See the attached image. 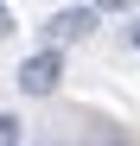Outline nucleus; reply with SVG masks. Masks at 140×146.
I'll list each match as a JSON object with an SVG mask.
<instances>
[{"label": "nucleus", "instance_id": "obj_4", "mask_svg": "<svg viewBox=\"0 0 140 146\" xmlns=\"http://www.w3.org/2000/svg\"><path fill=\"white\" fill-rule=\"evenodd\" d=\"M13 32H19V26H13V13L0 7V38H13Z\"/></svg>", "mask_w": 140, "mask_h": 146}, {"label": "nucleus", "instance_id": "obj_6", "mask_svg": "<svg viewBox=\"0 0 140 146\" xmlns=\"http://www.w3.org/2000/svg\"><path fill=\"white\" fill-rule=\"evenodd\" d=\"M127 38H134V51H140V19H134V26H127Z\"/></svg>", "mask_w": 140, "mask_h": 146}, {"label": "nucleus", "instance_id": "obj_3", "mask_svg": "<svg viewBox=\"0 0 140 146\" xmlns=\"http://www.w3.org/2000/svg\"><path fill=\"white\" fill-rule=\"evenodd\" d=\"M0 146H26L19 140V114H0Z\"/></svg>", "mask_w": 140, "mask_h": 146}, {"label": "nucleus", "instance_id": "obj_2", "mask_svg": "<svg viewBox=\"0 0 140 146\" xmlns=\"http://www.w3.org/2000/svg\"><path fill=\"white\" fill-rule=\"evenodd\" d=\"M96 13H102V7H64V13H51L45 38H51V44H77V38L96 32Z\"/></svg>", "mask_w": 140, "mask_h": 146}, {"label": "nucleus", "instance_id": "obj_5", "mask_svg": "<svg viewBox=\"0 0 140 146\" xmlns=\"http://www.w3.org/2000/svg\"><path fill=\"white\" fill-rule=\"evenodd\" d=\"M96 7H102V13H121V7H134V0H96Z\"/></svg>", "mask_w": 140, "mask_h": 146}, {"label": "nucleus", "instance_id": "obj_1", "mask_svg": "<svg viewBox=\"0 0 140 146\" xmlns=\"http://www.w3.org/2000/svg\"><path fill=\"white\" fill-rule=\"evenodd\" d=\"M57 76H64V51H57V44H45V51H32L26 64H19V95H51L57 89Z\"/></svg>", "mask_w": 140, "mask_h": 146}]
</instances>
